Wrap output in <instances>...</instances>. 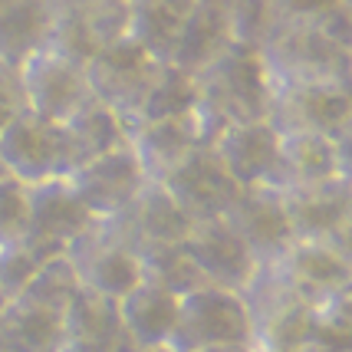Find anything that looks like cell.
I'll return each instance as SVG.
<instances>
[{
  "mask_svg": "<svg viewBox=\"0 0 352 352\" xmlns=\"http://www.w3.org/2000/svg\"><path fill=\"white\" fill-rule=\"evenodd\" d=\"M198 102L191 109L201 145L208 148L228 125L261 122L270 109V82L257 50L230 43L204 73L195 76Z\"/></svg>",
  "mask_w": 352,
  "mask_h": 352,
  "instance_id": "6da1fadb",
  "label": "cell"
},
{
  "mask_svg": "<svg viewBox=\"0 0 352 352\" xmlns=\"http://www.w3.org/2000/svg\"><path fill=\"white\" fill-rule=\"evenodd\" d=\"M270 89L283 86H342L352 89V50L333 43L316 27H276L257 50Z\"/></svg>",
  "mask_w": 352,
  "mask_h": 352,
  "instance_id": "7a4b0ae2",
  "label": "cell"
},
{
  "mask_svg": "<svg viewBox=\"0 0 352 352\" xmlns=\"http://www.w3.org/2000/svg\"><path fill=\"white\" fill-rule=\"evenodd\" d=\"M241 296L250 316V342L257 352H287L307 346L320 307L303 300L270 263L257 267Z\"/></svg>",
  "mask_w": 352,
  "mask_h": 352,
  "instance_id": "3957f363",
  "label": "cell"
},
{
  "mask_svg": "<svg viewBox=\"0 0 352 352\" xmlns=\"http://www.w3.org/2000/svg\"><path fill=\"white\" fill-rule=\"evenodd\" d=\"M214 346H254L250 316L241 293L204 283L178 296V313L165 352H195Z\"/></svg>",
  "mask_w": 352,
  "mask_h": 352,
  "instance_id": "277c9868",
  "label": "cell"
},
{
  "mask_svg": "<svg viewBox=\"0 0 352 352\" xmlns=\"http://www.w3.org/2000/svg\"><path fill=\"white\" fill-rule=\"evenodd\" d=\"M0 171L27 188L66 178L73 171V155L63 125L46 122L27 109L16 112L0 129Z\"/></svg>",
  "mask_w": 352,
  "mask_h": 352,
  "instance_id": "5b68a950",
  "label": "cell"
},
{
  "mask_svg": "<svg viewBox=\"0 0 352 352\" xmlns=\"http://www.w3.org/2000/svg\"><path fill=\"white\" fill-rule=\"evenodd\" d=\"M162 63L152 60L138 43L129 36L102 46L86 63V82L92 99H99L106 109H112L125 125H132L142 112V102L152 89L155 73Z\"/></svg>",
  "mask_w": 352,
  "mask_h": 352,
  "instance_id": "8992f818",
  "label": "cell"
},
{
  "mask_svg": "<svg viewBox=\"0 0 352 352\" xmlns=\"http://www.w3.org/2000/svg\"><path fill=\"white\" fill-rule=\"evenodd\" d=\"M66 261H69L82 290L106 296V300H122L142 280L138 254L116 234L109 221H92L66 247Z\"/></svg>",
  "mask_w": 352,
  "mask_h": 352,
  "instance_id": "52a82bcc",
  "label": "cell"
},
{
  "mask_svg": "<svg viewBox=\"0 0 352 352\" xmlns=\"http://www.w3.org/2000/svg\"><path fill=\"white\" fill-rule=\"evenodd\" d=\"M16 73L23 89V109L46 122L63 125L92 99L86 66L66 60L50 46H40L36 53H30L16 66Z\"/></svg>",
  "mask_w": 352,
  "mask_h": 352,
  "instance_id": "ba28073f",
  "label": "cell"
},
{
  "mask_svg": "<svg viewBox=\"0 0 352 352\" xmlns=\"http://www.w3.org/2000/svg\"><path fill=\"white\" fill-rule=\"evenodd\" d=\"M66 184L73 188V195L82 201V208L96 221H109V217L122 214L148 182L138 168L132 148L119 145V148L99 155V158H89L79 168H73L66 175Z\"/></svg>",
  "mask_w": 352,
  "mask_h": 352,
  "instance_id": "9c48e42d",
  "label": "cell"
},
{
  "mask_svg": "<svg viewBox=\"0 0 352 352\" xmlns=\"http://www.w3.org/2000/svg\"><path fill=\"white\" fill-rule=\"evenodd\" d=\"M270 267L313 307H326L352 283V263L329 237H293Z\"/></svg>",
  "mask_w": 352,
  "mask_h": 352,
  "instance_id": "30bf717a",
  "label": "cell"
},
{
  "mask_svg": "<svg viewBox=\"0 0 352 352\" xmlns=\"http://www.w3.org/2000/svg\"><path fill=\"white\" fill-rule=\"evenodd\" d=\"M27 198H30V221H27V237L23 241L43 261L66 254V247L96 221L82 208V201L73 195L66 178L33 184V188H27Z\"/></svg>",
  "mask_w": 352,
  "mask_h": 352,
  "instance_id": "8fae6325",
  "label": "cell"
},
{
  "mask_svg": "<svg viewBox=\"0 0 352 352\" xmlns=\"http://www.w3.org/2000/svg\"><path fill=\"white\" fill-rule=\"evenodd\" d=\"M352 116V89L342 86H283L270 89L267 122L276 135L309 132V135H333Z\"/></svg>",
  "mask_w": 352,
  "mask_h": 352,
  "instance_id": "7c38bea8",
  "label": "cell"
},
{
  "mask_svg": "<svg viewBox=\"0 0 352 352\" xmlns=\"http://www.w3.org/2000/svg\"><path fill=\"white\" fill-rule=\"evenodd\" d=\"M182 247L191 257V263L198 267L201 280L208 287H221V290L241 293L261 267L254 261V254L241 244V237L224 224V217L191 224Z\"/></svg>",
  "mask_w": 352,
  "mask_h": 352,
  "instance_id": "4fadbf2b",
  "label": "cell"
},
{
  "mask_svg": "<svg viewBox=\"0 0 352 352\" xmlns=\"http://www.w3.org/2000/svg\"><path fill=\"white\" fill-rule=\"evenodd\" d=\"M109 224L116 234L138 254V261L152 257L158 250L178 247L184 234L191 228V221L182 214V208L168 198V191L162 184H145L138 191V198L125 208L122 214L109 217Z\"/></svg>",
  "mask_w": 352,
  "mask_h": 352,
  "instance_id": "5bb4252c",
  "label": "cell"
},
{
  "mask_svg": "<svg viewBox=\"0 0 352 352\" xmlns=\"http://www.w3.org/2000/svg\"><path fill=\"white\" fill-rule=\"evenodd\" d=\"M228 224L241 244L254 254L257 263H270L283 254V247L293 241V230L283 214V201L280 191L267 188V184H254V188H241V195L224 214Z\"/></svg>",
  "mask_w": 352,
  "mask_h": 352,
  "instance_id": "9a60e30c",
  "label": "cell"
},
{
  "mask_svg": "<svg viewBox=\"0 0 352 352\" xmlns=\"http://www.w3.org/2000/svg\"><path fill=\"white\" fill-rule=\"evenodd\" d=\"M162 188L168 191V198L182 208V214L191 224L224 217L228 208L234 204V198L241 195V188L234 184V178L217 165L214 155L208 148H198L168 182H162Z\"/></svg>",
  "mask_w": 352,
  "mask_h": 352,
  "instance_id": "2e32d148",
  "label": "cell"
},
{
  "mask_svg": "<svg viewBox=\"0 0 352 352\" xmlns=\"http://www.w3.org/2000/svg\"><path fill=\"white\" fill-rule=\"evenodd\" d=\"M125 145L132 148L145 182L162 184L182 168L191 155L204 148L198 135L195 116L188 112L182 119H162V122H132Z\"/></svg>",
  "mask_w": 352,
  "mask_h": 352,
  "instance_id": "e0dca14e",
  "label": "cell"
},
{
  "mask_svg": "<svg viewBox=\"0 0 352 352\" xmlns=\"http://www.w3.org/2000/svg\"><path fill=\"white\" fill-rule=\"evenodd\" d=\"M214 162L228 171L237 188H254L267 184L274 178L276 152H280V135L267 119L261 122H237L228 125L221 135L208 145Z\"/></svg>",
  "mask_w": 352,
  "mask_h": 352,
  "instance_id": "ac0fdd59",
  "label": "cell"
},
{
  "mask_svg": "<svg viewBox=\"0 0 352 352\" xmlns=\"http://www.w3.org/2000/svg\"><path fill=\"white\" fill-rule=\"evenodd\" d=\"M283 214L293 237H329L349 221L352 184L342 178H326L316 184H300L280 191Z\"/></svg>",
  "mask_w": 352,
  "mask_h": 352,
  "instance_id": "d6986e66",
  "label": "cell"
},
{
  "mask_svg": "<svg viewBox=\"0 0 352 352\" xmlns=\"http://www.w3.org/2000/svg\"><path fill=\"white\" fill-rule=\"evenodd\" d=\"M125 342L129 339L122 333L116 300L79 287V293L63 309L56 352H122Z\"/></svg>",
  "mask_w": 352,
  "mask_h": 352,
  "instance_id": "ffe728a7",
  "label": "cell"
},
{
  "mask_svg": "<svg viewBox=\"0 0 352 352\" xmlns=\"http://www.w3.org/2000/svg\"><path fill=\"white\" fill-rule=\"evenodd\" d=\"M122 333L132 346L142 349H165L178 313V296L165 290L162 283H155L148 276H142L122 300H116Z\"/></svg>",
  "mask_w": 352,
  "mask_h": 352,
  "instance_id": "44dd1931",
  "label": "cell"
},
{
  "mask_svg": "<svg viewBox=\"0 0 352 352\" xmlns=\"http://www.w3.org/2000/svg\"><path fill=\"white\" fill-rule=\"evenodd\" d=\"M191 10H195V0H135L129 3L125 36L142 46L152 60L168 63Z\"/></svg>",
  "mask_w": 352,
  "mask_h": 352,
  "instance_id": "7402d4cb",
  "label": "cell"
},
{
  "mask_svg": "<svg viewBox=\"0 0 352 352\" xmlns=\"http://www.w3.org/2000/svg\"><path fill=\"white\" fill-rule=\"evenodd\" d=\"M326 178H336L333 171V152H329V138L309 135V132H293L280 135V152H276V168L267 188L287 191L300 184H316Z\"/></svg>",
  "mask_w": 352,
  "mask_h": 352,
  "instance_id": "603a6c76",
  "label": "cell"
},
{
  "mask_svg": "<svg viewBox=\"0 0 352 352\" xmlns=\"http://www.w3.org/2000/svg\"><path fill=\"white\" fill-rule=\"evenodd\" d=\"M60 309H50L30 296H16L0 307V342L16 352H56L60 346Z\"/></svg>",
  "mask_w": 352,
  "mask_h": 352,
  "instance_id": "cb8c5ba5",
  "label": "cell"
},
{
  "mask_svg": "<svg viewBox=\"0 0 352 352\" xmlns=\"http://www.w3.org/2000/svg\"><path fill=\"white\" fill-rule=\"evenodd\" d=\"M63 132H66V145H69V155H73V168H79L82 162L99 158V155L125 145L129 125L112 109L102 106L99 99H89L73 119L63 122Z\"/></svg>",
  "mask_w": 352,
  "mask_h": 352,
  "instance_id": "d4e9b609",
  "label": "cell"
},
{
  "mask_svg": "<svg viewBox=\"0 0 352 352\" xmlns=\"http://www.w3.org/2000/svg\"><path fill=\"white\" fill-rule=\"evenodd\" d=\"M46 0H0V60L20 66L46 43L50 33Z\"/></svg>",
  "mask_w": 352,
  "mask_h": 352,
  "instance_id": "484cf974",
  "label": "cell"
},
{
  "mask_svg": "<svg viewBox=\"0 0 352 352\" xmlns=\"http://www.w3.org/2000/svg\"><path fill=\"white\" fill-rule=\"evenodd\" d=\"M230 46V33H228V20L224 14H214V10H201L195 7L188 23H184L178 43L171 50L168 63L175 69H182L188 76H198L204 73L211 63Z\"/></svg>",
  "mask_w": 352,
  "mask_h": 352,
  "instance_id": "4316f807",
  "label": "cell"
},
{
  "mask_svg": "<svg viewBox=\"0 0 352 352\" xmlns=\"http://www.w3.org/2000/svg\"><path fill=\"white\" fill-rule=\"evenodd\" d=\"M198 102V89H195V76H188L182 69H175L171 63H162L158 73H155V82L145 102H142V112H138L135 122H162V119H182L188 116Z\"/></svg>",
  "mask_w": 352,
  "mask_h": 352,
  "instance_id": "83f0119b",
  "label": "cell"
},
{
  "mask_svg": "<svg viewBox=\"0 0 352 352\" xmlns=\"http://www.w3.org/2000/svg\"><path fill=\"white\" fill-rule=\"evenodd\" d=\"M228 33L230 43L247 46V50H261L276 30V16L270 0H234L228 14Z\"/></svg>",
  "mask_w": 352,
  "mask_h": 352,
  "instance_id": "f1b7e54d",
  "label": "cell"
},
{
  "mask_svg": "<svg viewBox=\"0 0 352 352\" xmlns=\"http://www.w3.org/2000/svg\"><path fill=\"white\" fill-rule=\"evenodd\" d=\"M142 276H148L155 283H162L165 290H171L175 296H184V293L204 287L198 267L191 263V257L184 254V247H168V250H158L152 257L142 261Z\"/></svg>",
  "mask_w": 352,
  "mask_h": 352,
  "instance_id": "f546056e",
  "label": "cell"
},
{
  "mask_svg": "<svg viewBox=\"0 0 352 352\" xmlns=\"http://www.w3.org/2000/svg\"><path fill=\"white\" fill-rule=\"evenodd\" d=\"M76 293H79V280H76V274H73L69 261H66V254H60V257H50V261L36 270L33 283L20 293V296H30L36 303L63 313L66 303H69Z\"/></svg>",
  "mask_w": 352,
  "mask_h": 352,
  "instance_id": "4dcf8cb0",
  "label": "cell"
},
{
  "mask_svg": "<svg viewBox=\"0 0 352 352\" xmlns=\"http://www.w3.org/2000/svg\"><path fill=\"white\" fill-rule=\"evenodd\" d=\"M43 257L27 241L0 247V303H10L33 283L36 270L43 267Z\"/></svg>",
  "mask_w": 352,
  "mask_h": 352,
  "instance_id": "1f68e13d",
  "label": "cell"
},
{
  "mask_svg": "<svg viewBox=\"0 0 352 352\" xmlns=\"http://www.w3.org/2000/svg\"><path fill=\"white\" fill-rule=\"evenodd\" d=\"M27 221H30L27 184H20L10 175H0V247L23 241Z\"/></svg>",
  "mask_w": 352,
  "mask_h": 352,
  "instance_id": "d6a6232c",
  "label": "cell"
},
{
  "mask_svg": "<svg viewBox=\"0 0 352 352\" xmlns=\"http://www.w3.org/2000/svg\"><path fill=\"white\" fill-rule=\"evenodd\" d=\"M276 27H316L339 0H270Z\"/></svg>",
  "mask_w": 352,
  "mask_h": 352,
  "instance_id": "836d02e7",
  "label": "cell"
},
{
  "mask_svg": "<svg viewBox=\"0 0 352 352\" xmlns=\"http://www.w3.org/2000/svg\"><path fill=\"white\" fill-rule=\"evenodd\" d=\"M23 112V89H20V73L16 66L0 60V129Z\"/></svg>",
  "mask_w": 352,
  "mask_h": 352,
  "instance_id": "e575fe53",
  "label": "cell"
},
{
  "mask_svg": "<svg viewBox=\"0 0 352 352\" xmlns=\"http://www.w3.org/2000/svg\"><path fill=\"white\" fill-rule=\"evenodd\" d=\"M329 152H333V171H336V178L352 184V116L329 135Z\"/></svg>",
  "mask_w": 352,
  "mask_h": 352,
  "instance_id": "d590c367",
  "label": "cell"
},
{
  "mask_svg": "<svg viewBox=\"0 0 352 352\" xmlns=\"http://www.w3.org/2000/svg\"><path fill=\"white\" fill-rule=\"evenodd\" d=\"M92 3H99V0H46L50 14H73V10H86Z\"/></svg>",
  "mask_w": 352,
  "mask_h": 352,
  "instance_id": "8d00e7d4",
  "label": "cell"
},
{
  "mask_svg": "<svg viewBox=\"0 0 352 352\" xmlns=\"http://www.w3.org/2000/svg\"><path fill=\"white\" fill-rule=\"evenodd\" d=\"M326 307H333V309L339 313V316H346V320L352 322V283H349V287H346L342 293H339L336 300H329Z\"/></svg>",
  "mask_w": 352,
  "mask_h": 352,
  "instance_id": "74e56055",
  "label": "cell"
},
{
  "mask_svg": "<svg viewBox=\"0 0 352 352\" xmlns=\"http://www.w3.org/2000/svg\"><path fill=\"white\" fill-rule=\"evenodd\" d=\"M195 7H201V10H214V14H228L230 7H234V0H195Z\"/></svg>",
  "mask_w": 352,
  "mask_h": 352,
  "instance_id": "f35d334b",
  "label": "cell"
},
{
  "mask_svg": "<svg viewBox=\"0 0 352 352\" xmlns=\"http://www.w3.org/2000/svg\"><path fill=\"white\" fill-rule=\"evenodd\" d=\"M195 352H257L254 346H214V349H195Z\"/></svg>",
  "mask_w": 352,
  "mask_h": 352,
  "instance_id": "ab89813d",
  "label": "cell"
},
{
  "mask_svg": "<svg viewBox=\"0 0 352 352\" xmlns=\"http://www.w3.org/2000/svg\"><path fill=\"white\" fill-rule=\"evenodd\" d=\"M122 352H165V349H142V346H132V342H125Z\"/></svg>",
  "mask_w": 352,
  "mask_h": 352,
  "instance_id": "60d3db41",
  "label": "cell"
},
{
  "mask_svg": "<svg viewBox=\"0 0 352 352\" xmlns=\"http://www.w3.org/2000/svg\"><path fill=\"white\" fill-rule=\"evenodd\" d=\"M0 352H16L14 346H7V342H0Z\"/></svg>",
  "mask_w": 352,
  "mask_h": 352,
  "instance_id": "b9f144b4",
  "label": "cell"
},
{
  "mask_svg": "<svg viewBox=\"0 0 352 352\" xmlns=\"http://www.w3.org/2000/svg\"><path fill=\"white\" fill-rule=\"evenodd\" d=\"M287 352H313V349H307V346H303V349H287Z\"/></svg>",
  "mask_w": 352,
  "mask_h": 352,
  "instance_id": "7bdbcfd3",
  "label": "cell"
},
{
  "mask_svg": "<svg viewBox=\"0 0 352 352\" xmlns=\"http://www.w3.org/2000/svg\"><path fill=\"white\" fill-rule=\"evenodd\" d=\"M349 221H352V208H349Z\"/></svg>",
  "mask_w": 352,
  "mask_h": 352,
  "instance_id": "ee69618b",
  "label": "cell"
},
{
  "mask_svg": "<svg viewBox=\"0 0 352 352\" xmlns=\"http://www.w3.org/2000/svg\"><path fill=\"white\" fill-rule=\"evenodd\" d=\"M125 3H135V0H125Z\"/></svg>",
  "mask_w": 352,
  "mask_h": 352,
  "instance_id": "f6af8a7d",
  "label": "cell"
},
{
  "mask_svg": "<svg viewBox=\"0 0 352 352\" xmlns=\"http://www.w3.org/2000/svg\"><path fill=\"white\" fill-rule=\"evenodd\" d=\"M349 76H352V69H349Z\"/></svg>",
  "mask_w": 352,
  "mask_h": 352,
  "instance_id": "bcb514c9",
  "label": "cell"
},
{
  "mask_svg": "<svg viewBox=\"0 0 352 352\" xmlns=\"http://www.w3.org/2000/svg\"><path fill=\"white\" fill-rule=\"evenodd\" d=\"M0 175H3V171H0Z\"/></svg>",
  "mask_w": 352,
  "mask_h": 352,
  "instance_id": "7dc6e473",
  "label": "cell"
},
{
  "mask_svg": "<svg viewBox=\"0 0 352 352\" xmlns=\"http://www.w3.org/2000/svg\"><path fill=\"white\" fill-rule=\"evenodd\" d=\"M0 307H3V303H0Z\"/></svg>",
  "mask_w": 352,
  "mask_h": 352,
  "instance_id": "c3c4849f",
  "label": "cell"
}]
</instances>
